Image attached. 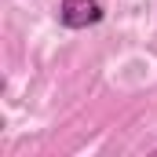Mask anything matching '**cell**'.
Listing matches in <instances>:
<instances>
[{
	"mask_svg": "<svg viewBox=\"0 0 157 157\" xmlns=\"http://www.w3.org/2000/svg\"><path fill=\"white\" fill-rule=\"evenodd\" d=\"M102 0H62L59 4V22L66 29H88L102 22Z\"/></svg>",
	"mask_w": 157,
	"mask_h": 157,
	"instance_id": "1",
	"label": "cell"
}]
</instances>
